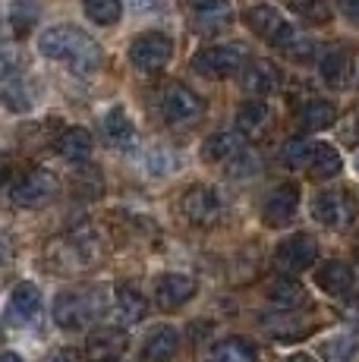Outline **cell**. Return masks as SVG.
<instances>
[{
  "instance_id": "cell-35",
  "label": "cell",
  "mask_w": 359,
  "mask_h": 362,
  "mask_svg": "<svg viewBox=\"0 0 359 362\" xmlns=\"http://www.w3.org/2000/svg\"><path fill=\"white\" fill-rule=\"evenodd\" d=\"M312 148L315 142H309V139H290V142L284 145V161L293 167V170H306L309 167V158H312Z\"/></svg>"
},
{
  "instance_id": "cell-41",
  "label": "cell",
  "mask_w": 359,
  "mask_h": 362,
  "mask_svg": "<svg viewBox=\"0 0 359 362\" xmlns=\"http://www.w3.org/2000/svg\"><path fill=\"white\" fill-rule=\"evenodd\" d=\"M341 13L359 29V0H341Z\"/></svg>"
},
{
  "instance_id": "cell-21",
  "label": "cell",
  "mask_w": 359,
  "mask_h": 362,
  "mask_svg": "<svg viewBox=\"0 0 359 362\" xmlns=\"http://www.w3.org/2000/svg\"><path fill=\"white\" fill-rule=\"evenodd\" d=\"M54 145H57V155L60 158L79 164V161H86V158L92 155V132L82 129V127H70V129L60 132Z\"/></svg>"
},
{
  "instance_id": "cell-15",
  "label": "cell",
  "mask_w": 359,
  "mask_h": 362,
  "mask_svg": "<svg viewBox=\"0 0 359 362\" xmlns=\"http://www.w3.org/2000/svg\"><path fill=\"white\" fill-rule=\"evenodd\" d=\"M243 19H246V25L252 29V35H259V38H265V41H271L274 47L281 45V41L290 35V25H287V19L281 16L274 6H249V10L243 13Z\"/></svg>"
},
{
  "instance_id": "cell-1",
  "label": "cell",
  "mask_w": 359,
  "mask_h": 362,
  "mask_svg": "<svg viewBox=\"0 0 359 362\" xmlns=\"http://www.w3.org/2000/svg\"><path fill=\"white\" fill-rule=\"evenodd\" d=\"M38 51L47 60H60L73 69V73H95L101 66V47L95 45L92 35H86L76 25H51L38 38Z\"/></svg>"
},
{
  "instance_id": "cell-36",
  "label": "cell",
  "mask_w": 359,
  "mask_h": 362,
  "mask_svg": "<svg viewBox=\"0 0 359 362\" xmlns=\"http://www.w3.org/2000/svg\"><path fill=\"white\" fill-rule=\"evenodd\" d=\"M353 340L343 337V334H337V337H331L328 344L322 346V359L324 362H353Z\"/></svg>"
},
{
  "instance_id": "cell-4",
  "label": "cell",
  "mask_w": 359,
  "mask_h": 362,
  "mask_svg": "<svg viewBox=\"0 0 359 362\" xmlns=\"http://www.w3.org/2000/svg\"><path fill=\"white\" fill-rule=\"evenodd\" d=\"M356 214H359V199L350 189H324L312 199V218L322 227H331V230L350 227L356 221Z\"/></svg>"
},
{
  "instance_id": "cell-5",
  "label": "cell",
  "mask_w": 359,
  "mask_h": 362,
  "mask_svg": "<svg viewBox=\"0 0 359 362\" xmlns=\"http://www.w3.org/2000/svg\"><path fill=\"white\" fill-rule=\"evenodd\" d=\"M246 47L243 45H215L205 47L192 57V69L205 79H227L233 73H243L246 69Z\"/></svg>"
},
{
  "instance_id": "cell-9",
  "label": "cell",
  "mask_w": 359,
  "mask_h": 362,
  "mask_svg": "<svg viewBox=\"0 0 359 362\" xmlns=\"http://www.w3.org/2000/svg\"><path fill=\"white\" fill-rule=\"evenodd\" d=\"M315 259H319V243H315V236L296 233L278 246V252H274V268L284 271L290 277V274H300V271L312 268Z\"/></svg>"
},
{
  "instance_id": "cell-30",
  "label": "cell",
  "mask_w": 359,
  "mask_h": 362,
  "mask_svg": "<svg viewBox=\"0 0 359 362\" xmlns=\"http://www.w3.org/2000/svg\"><path fill=\"white\" fill-rule=\"evenodd\" d=\"M86 16L95 25H114L123 16V4L120 0H86Z\"/></svg>"
},
{
  "instance_id": "cell-34",
  "label": "cell",
  "mask_w": 359,
  "mask_h": 362,
  "mask_svg": "<svg viewBox=\"0 0 359 362\" xmlns=\"http://www.w3.org/2000/svg\"><path fill=\"white\" fill-rule=\"evenodd\" d=\"M101 189H105V180H101V173L95 170V167H82V170H76L73 192H79L82 199H95V196H101Z\"/></svg>"
},
{
  "instance_id": "cell-10",
  "label": "cell",
  "mask_w": 359,
  "mask_h": 362,
  "mask_svg": "<svg viewBox=\"0 0 359 362\" xmlns=\"http://www.w3.org/2000/svg\"><path fill=\"white\" fill-rule=\"evenodd\" d=\"M183 214L196 227H211L224 214V202H220L218 189H211V186H192L183 196Z\"/></svg>"
},
{
  "instance_id": "cell-19",
  "label": "cell",
  "mask_w": 359,
  "mask_h": 362,
  "mask_svg": "<svg viewBox=\"0 0 359 362\" xmlns=\"http://www.w3.org/2000/svg\"><path fill=\"white\" fill-rule=\"evenodd\" d=\"M246 151V142L240 132H230V129H220L215 136H208L202 142V161L208 164H230L233 158Z\"/></svg>"
},
{
  "instance_id": "cell-14",
  "label": "cell",
  "mask_w": 359,
  "mask_h": 362,
  "mask_svg": "<svg viewBox=\"0 0 359 362\" xmlns=\"http://www.w3.org/2000/svg\"><path fill=\"white\" fill-rule=\"evenodd\" d=\"M296 208H300V189L293 183H284L265 199L261 205V221L268 227H287L296 218Z\"/></svg>"
},
{
  "instance_id": "cell-26",
  "label": "cell",
  "mask_w": 359,
  "mask_h": 362,
  "mask_svg": "<svg viewBox=\"0 0 359 362\" xmlns=\"http://www.w3.org/2000/svg\"><path fill=\"white\" fill-rule=\"evenodd\" d=\"M205 362H259V356H255V346L246 337H227L211 346Z\"/></svg>"
},
{
  "instance_id": "cell-42",
  "label": "cell",
  "mask_w": 359,
  "mask_h": 362,
  "mask_svg": "<svg viewBox=\"0 0 359 362\" xmlns=\"http://www.w3.org/2000/svg\"><path fill=\"white\" fill-rule=\"evenodd\" d=\"M45 362H79V359H76L73 350H57V353H51Z\"/></svg>"
},
{
  "instance_id": "cell-28",
  "label": "cell",
  "mask_w": 359,
  "mask_h": 362,
  "mask_svg": "<svg viewBox=\"0 0 359 362\" xmlns=\"http://www.w3.org/2000/svg\"><path fill=\"white\" fill-rule=\"evenodd\" d=\"M300 127L306 132H322V129H331L337 123V107L331 101H309L306 107L296 114Z\"/></svg>"
},
{
  "instance_id": "cell-22",
  "label": "cell",
  "mask_w": 359,
  "mask_h": 362,
  "mask_svg": "<svg viewBox=\"0 0 359 362\" xmlns=\"http://www.w3.org/2000/svg\"><path fill=\"white\" fill-rule=\"evenodd\" d=\"M268 299H271L278 309H300V305L309 303V293L300 281H293V277L284 274V277H274V281L268 284Z\"/></svg>"
},
{
  "instance_id": "cell-20",
  "label": "cell",
  "mask_w": 359,
  "mask_h": 362,
  "mask_svg": "<svg viewBox=\"0 0 359 362\" xmlns=\"http://www.w3.org/2000/svg\"><path fill=\"white\" fill-rule=\"evenodd\" d=\"M101 132H105L110 148L126 151V148H133V142H136V127H133V120H129V114L123 107L107 110L105 123H101Z\"/></svg>"
},
{
  "instance_id": "cell-25",
  "label": "cell",
  "mask_w": 359,
  "mask_h": 362,
  "mask_svg": "<svg viewBox=\"0 0 359 362\" xmlns=\"http://www.w3.org/2000/svg\"><path fill=\"white\" fill-rule=\"evenodd\" d=\"M268 123H271V110H268V104L265 101H246V104H240V110H237V127L243 136H261V132L268 129Z\"/></svg>"
},
{
  "instance_id": "cell-18",
  "label": "cell",
  "mask_w": 359,
  "mask_h": 362,
  "mask_svg": "<svg viewBox=\"0 0 359 362\" xmlns=\"http://www.w3.org/2000/svg\"><path fill=\"white\" fill-rule=\"evenodd\" d=\"M315 284H319V287H322L328 296L343 299V296L353 293V287H356V274H353V268H350L347 262L331 259V262H324L322 268L315 271Z\"/></svg>"
},
{
  "instance_id": "cell-38",
  "label": "cell",
  "mask_w": 359,
  "mask_h": 362,
  "mask_svg": "<svg viewBox=\"0 0 359 362\" xmlns=\"http://www.w3.org/2000/svg\"><path fill=\"white\" fill-rule=\"evenodd\" d=\"M170 167H174V158L167 155V151L158 145V148H151V155H148V173H167Z\"/></svg>"
},
{
  "instance_id": "cell-43",
  "label": "cell",
  "mask_w": 359,
  "mask_h": 362,
  "mask_svg": "<svg viewBox=\"0 0 359 362\" xmlns=\"http://www.w3.org/2000/svg\"><path fill=\"white\" fill-rule=\"evenodd\" d=\"M129 4H133V10H151L158 0H129Z\"/></svg>"
},
{
  "instance_id": "cell-32",
  "label": "cell",
  "mask_w": 359,
  "mask_h": 362,
  "mask_svg": "<svg viewBox=\"0 0 359 362\" xmlns=\"http://www.w3.org/2000/svg\"><path fill=\"white\" fill-rule=\"evenodd\" d=\"M296 16H302L306 23H328L331 19V6L328 0H284Z\"/></svg>"
},
{
  "instance_id": "cell-37",
  "label": "cell",
  "mask_w": 359,
  "mask_h": 362,
  "mask_svg": "<svg viewBox=\"0 0 359 362\" xmlns=\"http://www.w3.org/2000/svg\"><path fill=\"white\" fill-rule=\"evenodd\" d=\"M341 142L350 145V148H353V145H359V107L350 110L347 120L341 123Z\"/></svg>"
},
{
  "instance_id": "cell-24",
  "label": "cell",
  "mask_w": 359,
  "mask_h": 362,
  "mask_svg": "<svg viewBox=\"0 0 359 362\" xmlns=\"http://www.w3.org/2000/svg\"><path fill=\"white\" fill-rule=\"evenodd\" d=\"M4 104L16 114H25L35 104V86H32L25 76H4Z\"/></svg>"
},
{
  "instance_id": "cell-31",
  "label": "cell",
  "mask_w": 359,
  "mask_h": 362,
  "mask_svg": "<svg viewBox=\"0 0 359 362\" xmlns=\"http://www.w3.org/2000/svg\"><path fill=\"white\" fill-rule=\"evenodd\" d=\"M278 47H281V54H284V57L293 60V64H302V60H309L315 54V41L309 38V35H300L296 29H290V35L281 41Z\"/></svg>"
},
{
  "instance_id": "cell-12",
  "label": "cell",
  "mask_w": 359,
  "mask_h": 362,
  "mask_svg": "<svg viewBox=\"0 0 359 362\" xmlns=\"http://www.w3.org/2000/svg\"><path fill=\"white\" fill-rule=\"evenodd\" d=\"M240 86H243L246 95H252V101H261L265 95H271L281 86V69L265 57L249 60L246 69L240 73Z\"/></svg>"
},
{
  "instance_id": "cell-17",
  "label": "cell",
  "mask_w": 359,
  "mask_h": 362,
  "mask_svg": "<svg viewBox=\"0 0 359 362\" xmlns=\"http://www.w3.org/2000/svg\"><path fill=\"white\" fill-rule=\"evenodd\" d=\"M319 73L322 79L328 82L331 88H343L350 82V76H353V54H350L347 45H328L319 60Z\"/></svg>"
},
{
  "instance_id": "cell-11",
  "label": "cell",
  "mask_w": 359,
  "mask_h": 362,
  "mask_svg": "<svg viewBox=\"0 0 359 362\" xmlns=\"http://www.w3.org/2000/svg\"><path fill=\"white\" fill-rule=\"evenodd\" d=\"M38 315H41V290L29 281L16 284L10 293V303H6V325L25 328V325H35Z\"/></svg>"
},
{
  "instance_id": "cell-7",
  "label": "cell",
  "mask_w": 359,
  "mask_h": 362,
  "mask_svg": "<svg viewBox=\"0 0 359 362\" xmlns=\"http://www.w3.org/2000/svg\"><path fill=\"white\" fill-rule=\"evenodd\" d=\"M10 196L19 208H45L47 202L57 196V177H54L51 170L35 167V170L23 173V177L13 183Z\"/></svg>"
},
{
  "instance_id": "cell-13",
  "label": "cell",
  "mask_w": 359,
  "mask_h": 362,
  "mask_svg": "<svg viewBox=\"0 0 359 362\" xmlns=\"http://www.w3.org/2000/svg\"><path fill=\"white\" fill-rule=\"evenodd\" d=\"M196 290H199L196 277L164 274L161 281L155 284V303H158V309H164V312H177L180 305H186L192 296H196Z\"/></svg>"
},
{
  "instance_id": "cell-2",
  "label": "cell",
  "mask_w": 359,
  "mask_h": 362,
  "mask_svg": "<svg viewBox=\"0 0 359 362\" xmlns=\"http://www.w3.org/2000/svg\"><path fill=\"white\" fill-rule=\"evenodd\" d=\"M101 259V243L92 230H73L47 246V264L57 274H82Z\"/></svg>"
},
{
  "instance_id": "cell-6",
  "label": "cell",
  "mask_w": 359,
  "mask_h": 362,
  "mask_svg": "<svg viewBox=\"0 0 359 362\" xmlns=\"http://www.w3.org/2000/svg\"><path fill=\"white\" fill-rule=\"evenodd\" d=\"M170 57H174V45L161 32H145L129 45V64L139 73H158V69L167 66Z\"/></svg>"
},
{
  "instance_id": "cell-45",
  "label": "cell",
  "mask_w": 359,
  "mask_h": 362,
  "mask_svg": "<svg viewBox=\"0 0 359 362\" xmlns=\"http://www.w3.org/2000/svg\"><path fill=\"white\" fill-rule=\"evenodd\" d=\"M284 362H315V359L306 356V353H296V356H290V359H284Z\"/></svg>"
},
{
  "instance_id": "cell-3",
  "label": "cell",
  "mask_w": 359,
  "mask_h": 362,
  "mask_svg": "<svg viewBox=\"0 0 359 362\" xmlns=\"http://www.w3.org/2000/svg\"><path fill=\"white\" fill-rule=\"evenodd\" d=\"M101 312H105V293L98 287L66 290V293H60L54 299V322L66 331L88 328Z\"/></svg>"
},
{
  "instance_id": "cell-33",
  "label": "cell",
  "mask_w": 359,
  "mask_h": 362,
  "mask_svg": "<svg viewBox=\"0 0 359 362\" xmlns=\"http://www.w3.org/2000/svg\"><path fill=\"white\" fill-rule=\"evenodd\" d=\"M227 167V177H233V180H246V177H255V173L261 170V158H259V151H252V148H246V151H240L237 158H233L230 164H224Z\"/></svg>"
},
{
  "instance_id": "cell-29",
  "label": "cell",
  "mask_w": 359,
  "mask_h": 362,
  "mask_svg": "<svg viewBox=\"0 0 359 362\" xmlns=\"http://www.w3.org/2000/svg\"><path fill=\"white\" fill-rule=\"evenodd\" d=\"M341 155H337L334 145H324V142H315L312 148V158H309V177L312 180H331L341 173Z\"/></svg>"
},
{
  "instance_id": "cell-23",
  "label": "cell",
  "mask_w": 359,
  "mask_h": 362,
  "mask_svg": "<svg viewBox=\"0 0 359 362\" xmlns=\"http://www.w3.org/2000/svg\"><path fill=\"white\" fill-rule=\"evenodd\" d=\"M114 312L123 325H136L148 315V299H145L136 287H117L114 293Z\"/></svg>"
},
{
  "instance_id": "cell-46",
  "label": "cell",
  "mask_w": 359,
  "mask_h": 362,
  "mask_svg": "<svg viewBox=\"0 0 359 362\" xmlns=\"http://www.w3.org/2000/svg\"><path fill=\"white\" fill-rule=\"evenodd\" d=\"M356 170H359V155H356Z\"/></svg>"
},
{
  "instance_id": "cell-16",
  "label": "cell",
  "mask_w": 359,
  "mask_h": 362,
  "mask_svg": "<svg viewBox=\"0 0 359 362\" xmlns=\"http://www.w3.org/2000/svg\"><path fill=\"white\" fill-rule=\"evenodd\" d=\"M126 331L123 328H98L88 334L86 340V356L88 362H114L126 353Z\"/></svg>"
},
{
  "instance_id": "cell-39",
  "label": "cell",
  "mask_w": 359,
  "mask_h": 362,
  "mask_svg": "<svg viewBox=\"0 0 359 362\" xmlns=\"http://www.w3.org/2000/svg\"><path fill=\"white\" fill-rule=\"evenodd\" d=\"M230 16V6H220V10H211V13H196V25L199 29H208V25H220L224 19Z\"/></svg>"
},
{
  "instance_id": "cell-8",
  "label": "cell",
  "mask_w": 359,
  "mask_h": 362,
  "mask_svg": "<svg viewBox=\"0 0 359 362\" xmlns=\"http://www.w3.org/2000/svg\"><path fill=\"white\" fill-rule=\"evenodd\" d=\"M161 110H164V120H167V123H174V127H189V123L202 120L205 104H202V98H199L189 86L174 82V86L164 88Z\"/></svg>"
},
{
  "instance_id": "cell-27",
  "label": "cell",
  "mask_w": 359,
  "mask_h": 362,
  "mask_svg": "<svg viewBox=\"0 0 359 362\" xmlns=\"http://www.w3.org/2000/svg\"><path fill=\"white\" fill-rule=\"evenodd\" d=\"M177 346H180L177 331L167 328V325H161V328H155L148 337H145V359L148 362H167V359H174Z\"/></svg>"
},
{
  "instance_id": "cell-40",
  "label": "cell",
  "mask_w": 359,
  "mask_h": 362,
  "mask_svg": "<svg viewBox=\"0 0 359 362\" xmlns=\"http://www.w3.org/2000/svg\"><path fill=\"white\" fill-rule=\"evenodd\" d=\"M186 4H189L196 13H211V10H220V6H227V0H186Z\"/></svg>"
},
{
  "instance_id": "cell-44",
  "label": "cell",
  "mask_w": 359,
  "mask_h": 362,
  "mask_svg": "<svg viewBox=\"0 0 359 362\" xmlns=\"http://www.w3.org/2000/svg\"><path fill=\"white\" fill-rule=\"evenodd\" d=\"M0 362H23V359H19V353L6 350V353H4V356H0Z\"/></svg>"
}]
</instances>
